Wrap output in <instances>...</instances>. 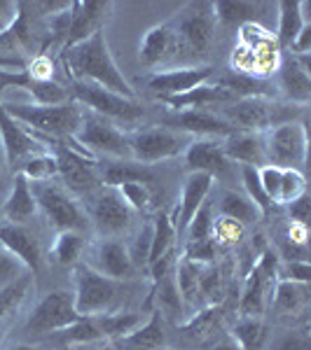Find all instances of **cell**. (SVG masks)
Wrapping results in <instances>:
<instances>
[{"instance_id": "cell-1", "label": "cell", "mask_w": 311, "mask_h": 350, "mask_svg": "<svg viewBox=\"0 0 311 350\" xmlns=\"http://www.w3.org/2000/svg\"><path fill=\"white\" fill-rule=\"evenodd\" d=\"M61 61H64V68L68 75L73 77V82L96 84V87L115 92L124 96V98L136 100V89L129 84L124 72L117 68L115 59H112L103 28L92 33L87 40L61 49Z\"/></svg>"}, {"instance_id": "cell-2", "label": "cell", "mask_w": 311, "mask_h": 350, "mask_svg": "<svg viewBox=\"0 0 311 350\" xmlns=\"http://www.w3.org/2000/svg\"><path fill=\"white\" fill-rule=\"evenodd\" d=\"M178 42V61H199L216 38L213 3H188L171 19Z\"/></svg>"}, {"instance_id": "cell-3", "label": "cell", "mask_w": 311, "mask_h": 350, "mask_svg": "<svg viewBox=\"0 0 311 350\" xmlns=\"http://www.w3.org/2000/svg\"><path fill=\"white\" fill-rule=\"evenodd\" d=\"M10 115L21 126H33L36 131L49 138H75L82 122L84 108L75 100H66L61 105H36V103H5Z\"/></svg>"}, {"instance_id": "cell-4", "label": "cell", "mask_w": 311, "mask_h": 350, "mask_svg": "<svg viewBox=\"0 0 311 350\" xmlns=\"http://www.w3.org/2000/svg\"><path fill=\"white\" fill-rule=\"evenodd\" d=\"M299 112V105H281L271 98H239L223 108L220 117L229 122L239 131H253V133H267L269 129L279 126L286 122H295Z\"/></svg>"}, {"instance_id": "cell-5", "label": "cell", "mask_w": 311, "mask_h": 350, "mask_svg": "<svg viewBox=\"0 0 311 350\" xmlns=\"http://www.w3.org/2000/svg\"><path fill=\"white\" fill-rule=\"evenodd\" d=\"M73 100L80 103L82 108H87L94 115H101L110 122H122V124H136L145 117V108L138 100L124 98V96L108 92L103 87L87 82H73Z\"/></svg>"}, {"instance_id": "cell-6", "label": "cell", "mask_w": 311, "mask_h": 350, "mask_svg": "<svg viewBox=\"0 0 311 350\" xmlns=\"http://www.w3.org/2000/svg\"><path fill=\"white\" fill-rule=\"evenodd\" d=\"M75 308L82 318L87 315L112 313L117 297H120V280H112L108 275L99 273L89 264H80L75 269Z\"/></svg>"}, {"instance_id": "cell-7", "label": "cell", "mask_w": 311, "mask_h": 350, "mask_svg": "<svg viewBox=\"0 0 311 350\" xmlns=\"http://www.w3.org/2000/svg\"><path fill=\"white\" fill-rule=\"evenodd\" d=\"M129 140V154L134 161L143 163V166H152L157 161L176 159L188 150L190 140L180 131L173 129H136V131L127 133Z\"/></svg>"}, {"instance_id": "cell-8", "label": "cell", "mask_w": 311, "mask_h": 350, "mask_svg": "<svg viewBox=\"0 0 311 350\" xmlns=\"http://www.w3.org/2000/svg\"><path fill=\"white\" fill-rule=\"evenodd\" d=\"M33 196H36L38 211L45 213L47 222L56 231H82L87 227V215L80 203L54 183H31Z\"/></svg>"}, {"instance_id": "cell-9", "label": "cell", "mask_w": 311, "mask_h": 350, "mask_svg": "<svg viewBox=\"0 0 311 350\" xmlns=\"http://www.w3.org/2000/svg\"><path fill=\"white\" fill-rule=\"evenodd\" d=\"M267 163L276 168H297L307 161V126L302 122H286L264 133Z\"/></svg>"}, {"instance_id": "cell-10", "label": "cell", "mask_w": 311, "mask_h": 350, "mask_svg": "<svg viewBox=\"0 0 311 350\" xmlns=\"http://www.w3.org/2000/svg\"><path fill=\"white\" fill-rule=\"evenodd\" d=\"M82 315L75 308V297L68 290H54L45 295L36 308L31 310L26 323V332L31 334H52V332H64L66 327L75 325Z\"/></svg>"}, {"instance_id": "cell-11", "label": "cell", "mask_w": 311, "mask_h": 350, "mask_svg": "<svg viewBox=\"0 0 311 350\" xmlns=\"http://www.w3.org/2000/svg\"><path fill=\"white\" fill-rule=\"evenodd\" d=\"M279 280V257L271 250H264L256 264H253L251 273H248L244 292L239 299V313L260 318V313L267 306V299L274 292V285Z\"/></svg>"}, {"instance_id": "cell-12", "label": "cell", "mask_w": 311, "mask_h": 350, "mask_svg": "<svg viewBox=\"0 0 311 350\" xmlns=\"http://www.w3.org/2000/svg\"><path fill=\"white\" fill-rule=\"evenodd\" d=\"M75 140L87 150L103 152V154L117 157V159H132L127 133L122 129H117L115 122L105 120L101 115H94L87 108L82 112V122L75 133Z\"/></svg>"}, {"instance_id": "cell-13", "label": "cell", "mask_w": 311, "mask_h": 350, "mask_svg": "<svg viewBox=\"0 0 311 350\" xmlns=\"http://www.w3.org/2000/svg\"><path fill=\"white\" fill-rule=\"evenodd\" d=\"M213 77L211 66H183L171 68V70H157L145 80L148 89L157 98H171V96H180L190 89L206 84Z\"/></svg>"}, {"instance_id": "cell-14", "label": "cell", "mask_w": 311, "mask_h": 350, "mask_svg": "<svg viewBox=\"0 0 311 350\" xmlns=\"http://www.w3.org/2000/svg\"><path fill=\"white\" fill-rule=\"evenodd\" d=\"M92 219H94L96 229H99V234H103L105 239H108V236L122 234V231L132 224V211H129V206L122 201L120 191L115 187H103L94 196Z\"/></svg>"}, {"instance_id": "cell-15", "label": "cell", "mask_w": 311, "mask_h": 350, "mask_svg": "<svg viewBox=\"0 0 311 350\" xmlns=\"http://www.w3.org/2000/svg\"><path fill=\"white\" fill-rule=\"evenodd\" d=\"M173 61H178V42L171 21L148 28L138 44V64L145 68H160Z\"/></svg>"}, {"instance_id": "cell-16", "label": "cell", "mask_w": 311, "mask_h": 350, "mask_svg": "<svg viewBox=\"0 0 311 350\" xmlns=\"http://www.w3.org/2000/svg\"><path fill=\"white\" fill-rule=\"evenodd\" d=\"M281 47L276 42H269L264 47L248 49L244 44L236 42L234 52H232V72H241V75H251L258 80H267L274 75L281 66Z\"/></svg>"}, {"instance_id": "cell-17", "label": "cell", "mask_w": 311, "mask_h": 350, "mask_svg": "<svg viewBox=\"0 0 311 350\" xmlns=\"http://www.w3.org/2000/svg\"><path fill=\"white\" fill-rule=\"evenodd\" d=\"M185 154V168L190 173H208L213 180L225 178L229 173V159L223 152V140L220 138H197L190 140Z\"/></svg>"}, {"instance_id": "cell-18", "label": "cell", "mask_w": 311, "mask_h": 350, "mask_svg": "<svg viewBox=\"0 0 311 350\" xmlns=\"http://www.w3.org/2000/svg\"><path fill=\"white\" fill-rule=\"evenodd\" d=\"M0 140H3L5 157H8L10 166H19L26 157L40 152V143L33 138L31 131H26V129L10 115L3 100H0Z\"/></svg>"}, {"instance_id": "cell-19", "label": "cell", "mask_w": 311, "mask_h": 350, "mask_svg": "<svg viewBox=\"0 0 311 350\" xmlns=\"http://www.w3.org/2000/svg\"><path fill=\"white\" fill-rule=\"evenodd\" d=\"M89 267L112 280H124L132 275L134 262L132 255H129V247L120 239H115V236H108V239H101L94 245L92 264Z\"/></svg>"}, {"instance_id": "cell-20", "label": "cell", "mask_w": 311, "mask_h": 350, "mask_svg": "<svg viewBox=\"0 0 311 350\" xmlns=\"http://www.w3.org/2000/svg\"><path fill=\"white\" fill-rule=\"evenodd\" d=\"M279 84L293 105H307L311 98V64L307 56H286L279 66Z\"/></svg>"}, {"instance_id": "cell-21", "label": "cell", "mask_w": 311, "mask_h": 350, "mask_svg": "<svg viewBox=\"0 0 311 350\" xmlns=\"http://www.w3.org/2000/svg\"><path fill=\"white\" fill-rule=\"evenodd\" d=\"M54 157L59 161V175L66 180L68 189L77 191V194H89L96 189L99 178L94 171V161H89L73 148H56Z\"/></svg>"}, {"instance_id": "cell-22", "label": "cell", "mask_w": 311, "mask_h": 350, "mask_svg": "<svg viewBox=\"0 0 311 350\" xmlns=\"http://www.w3.org/2000/svg\"><path fill=\"white\" fill-rule=\"evenodd\" d=\"M0 247L14 255L26 267L28 273H38L40 269V243L24 224L0 222Z\"/></svg>"}, {"instance_id": "cell-23", "label": "cell", "mask_w": 311, "mask_h": 350, "mask_svg": "<svg viewBox=\"0 0 311 350\" xmlns=\"http://www.w3.org/2000/svg\"><path fill=\"white\" fill-rule=\"evenodd\" d=\"M171 129L180 133H195L199 138H227V135L236 133L239 129H234L229 122H225L218 112L208 110H188V112H176L171 117Z\"/></svg>"}, {"instance_id": "cell-24", "label": "cell", "mask_w": 311, "mask_h": 350, "mask_svg": "<svg viewBox=\"0 0 311 350\" xmlns=\"http://www.w3.org/2000/svg\"><path fill=\"white\" fill-rule=\"evenodd\" d=\"M216 180L208 173H190L185 178L183 185V194L178 201V213H176V234H185L188 224L192 222V217L197 215V211L208 201V194L213 189Z\"/></svg>"}, {"instance_id": "cell-25", "label": "cell", "mask_w": 311, "mask_h": 350, "mask_svg": "<svg viewBox=\"0 0 311 350\" xmlns=\"http://www.w3.org/2000/svg\"><path fill=\"white\" fill-rule=\"evenodd\" d=\"M110 10H112V3H103V0L73 3V21H71V31H68L64 47H71V44H75V42L87 40L92 33L103 28V21L108 19Z\"/></svg>"}, {"instance_id": "cell-26", "label": "cell", "mask_w": 311, "mask_h": 350, "mask_svg": "<svg viewBox=\"0 0 311 350\" xmlns=\"http://www.w3.org/2000/svg\"><path fill=\"white\" fill-rule=\"evenodd\" d=\"M0 87H16V89H24V92L31 94L33 103L36 105H61L66 103L68 98V92L61 87L59 82L49 80V82H38V80H31L26 75V70H0Z\"/></svg>"}, {"instance_id": "cell-27", "label": "cell", "mask_w": 311, "mask_h": 350, "mask_svg": "<svg viewBox=\"0 0 311 350\" xmlns=\"http://www.w3.org/2000/svg\"><path fill=\"white\" fill-rule=\"evenodd\" d=\"M223 152L229 161H236L241 166L262 168L267 166V154H264V133L253 131H236L223 138Z\"/></svg>"}, {"instance_id": "cell-28", "label": "cell", "mask_w": 311, "mask_h": 350, "mask_svg": "<svg viewBox=\"0 0 311 350\" xmlns=\"http://www.w3.org/2000/svg\"><path fill=\"white\" fill-rule=\"evenodd\" d=\"M0 208H3V219L10 224H26L38 213V203L36 196H33L31 183L21 173L14 175L12 191H10Z\"/></svg>"}, {"instance_id": "cell-29", "label": "cell", "mask_w": 311, "mask_h": 350, "mask_svg": "<svg viewBox=\"0 0 311 350\" xmlns=\"http://www.w3.org/2000/svg\"><path fill=\"white\" fill-rule=\"evenodd\" d=\"M227 100H234V98H232L223 87L206 82V84H199V87L190 89V92H185L180 96L162 98V103L173 112H188V110H206V108H211V105L227 103Z\"/></svg>"}, {"instance_id": "cell-30", "label": "cell", "mask_w": 311, "mask_h": 350, "mask_svg": "<svg viewBox=\"0 0 311 350\" xmlns=\"http://www.w3.org/2000/svg\"><path fill=\"white\" fill-rule=\"evenodd\" d=\"M276 10H279V28H276L274 38L284 52L286 47L295 42L304 24H309V16L304 14V0H281V3H276Z\"/></svg>"}, {"instance_id": "cell-31", "label": "cell", "mask_w": 311, "mask_h": 350, "mask_svg": "<svg viewBox=\"0 0 311 350\" xmlns=\"http://www.w3.org/2000/svg\"><path fill=\"white\" fill-rule=\"evenodd\" d=\"M164 346V318L160 310H152L150 320L136 327L132 334L120 338V350H160Z\"/></svg>"}, {"instance_id": "cell-32", "label": "cell", "mask_w": 311, "mask_h": 350, "mask_svg": "<svg viewBox=\"0 0 311 350\" xmlns=\"http://www.w3.org/2000/svg\"><path fill=\"white\" fill-rule=\"evenodd\" d=\"M218 87H223L232 98H271V84L267 80H258L251 75H241V72H227L218 80Z\"/></svg>"}, {"instance_id": "cell-33", "label": "cell", "mask_w": 311, "mask_h": 350, "mask_svg": "<svg viewBox=\"0 0 311 350\" xmlns=\"http://www.w3.org/2000/svg\"><path fill=\"white\" fill-rule=\"evenodd\" d=\"M155 175H152L150 166L134 161V159H120L110 161L103 166V183L105 187H120L124 183H148L152 185Z\"/></svg>"}, {"instance_id": "cell-34", "label": "cell", "mask_w": 311, "mask_h": 350, "mask_svg": "<svg viewBox=\"0 0 311 350\" xmlns=\"http://www.w3.org/2000/svg\"><path fill=\"white\" fill-rule=\"evenodd\" d=\"M260 5L246 3V0H218L213 3V16H216V26L223 28H239L248 24V21H256Z\"/></svg>"}, {"instance_id": "cell-35", "label": "cell", "mask_w": 311, "mask_h": 350, "mask_svg": "<svg viewBox=\"0 0 311 350\" xmlns=\"http://www.w3.org/2000/svg\"><path fill=\"white\" fill-rule=\"evenodd\" d=\"M92 318L96 320V327H99L103 341H120L127 334H132L136 327L143 325L140 313H101L92 315Z\"/></svg>"}, {"instance_id": "cell-36", "label": "cell", "mask_w": 311, "mask_h": 350, "mask_svg": "<svg viewBox=\"0 0 311 350\" xmlns=\"http://www.w3.org/2000/svg\"><path fill=\"white\" fill-rule=\"evenodd\" d=\"M232 338L241 350H264V341H267V325L260 318H251V315H241L239 323L232 329Z\"/></svg>"}, {"instance_id": "cell-37", "label": "cell", "mask_w": 311, "mask_h": 350, "mask_svg": "<svg viewBox=\"0 0 311 350\" xmlns=\"http://www.w3.org/2000/svg\"><path fill=\"white\" fill-rule=\"evenodd\" d=\"M150 229H152V241H150L148 267H152V264H155L157 259H162L164 255H169V247H171L173 236H176V215L160 213Z\"/></svg>"}, {"instance_id": "cell-38", "label": "cell", "mask_w": 311, "mask_h": 350, "mask_svg": "<svg viewBox=\"0 0 311 350\" xmlns=\"http://www.w3.org/2000/svg\"><path fill=\"white\" fill-rule=\"evenodd\" d=\"M220 217L234 219V222H239L241 227H244V224L256 222L260 217V211L246 194H239V191H225L223 199H220Z\"/></svg>"}, {"instance_id": "cell-39", "label": "cell", "mask_w": 311, "mask_h": 350, "mask_svg": "<svg viewBox=\"0 0 311 350\" xmlns=\"http://www.w3.org/2000/svg\"><path fill=\"white\" fill-rule=\"evenodd\" d=\"M19 173L28 183H47L49 178L59 175V161H56L54 152H38L19 163Z\"/></svg>"}, {"instance_id": "cell-40", "label": "cell", "mask_w": 311, "mask_h": 350, "mask_svg": "<svg viewBox=\"0 0 311 350\" xmlns=\"http://www.w3.org/2000/svg\"><path fill=\"white\" fill-rule=\"evenodd\" d=\"M309 297V285L304 283H293V280H276L274 295H271V304L279 310H297L307 301Z\"/></svg>"}, {"instance_id": "cell-41", "label": "cell", "mask_w": 311, "mask_h": 350, "mask_svg": "<svg viewBox=\"0 0 311 350\" xmlns=\"http://www.w3.org/2000/svg\"><path fill=\"white\" fill-rule=\"evenodd\" d=\"M84 250V239L80 231H59L52 245V255L61 267H73Z\"/></svg>"}, {"instance_id": "cell-42", "label": "cell", "mask_w": 311, "mask_h": 350, "mask_svg": "<svg viewBox=\"0 0 311 350\" xmlns=\"http://www.w3.org/2000/svg\"><path fill=\"white\" fill-rule=\"evenodd\" d=\"M28 287H31V273H24L19 280H14L12 285L0 287V325H3L5 320H10L16 310H19V306L26 299Z\"/></svg>"}, {"instance_id": "cell-43", "label": "cell", "mask_w": 311, "mask_h": 350, "mask_svg": "<svg viewBox=\"0 0 311 350\" xmlns=\"http://www.w3.org/2000/svg\"><path fill=\"white\" fill-rule=\"evenodd\" d=\"M117 191H120L122 201L129 206V211H136V213H145L150 211L152 206V187L148 183H124L120 185V187H115Z\"/></svg>"}, {"instance_id": "cell-44", "label": "cell", "mask_w": 311, "mask_h": 350, "mask_svg": "<svg viewBox=\"0 0 311 350\" xmlns=\"http://www.w3.org/2000/svg\"><path fill=\"white\" fill-rule=\"evenodd\" d=\"M157 285H160V313H169V315H178L183 313V299H180V292H178V285H176V275H173V271H169L166 275H162L160 280H157Z\"/></svg>"}, {"instance_id": "cell-45", "label": "cell", "mask_w": 311, "mask_h": 350, "mask_svg": "<svg viewBox=\"0 0 311 350\" xmlns=\"http://www.w3.org/2000/svg\"><path fill=\"white\" fill-rule=\"evenodd\" d=\"M302 194H307V183H304V175L295 171V168H281V183H279V196L276 203L288 206Z\"/></svg>"}, {"instance_id": "cell-46", "label": "cell", "mask_w": 311, "mask_h": 350, "mask_svg": "<svg viewBox=\"0 0 311 350\" xmlns=\"http://www.w3.org/2000/svg\"><path fill=\"white\" fill-rule=\"evenodd\" d=\"M241 180H244V187H246V196L256 203V208L260 211V215H267L271 211V201L267 199L262 189V183H260V173L258 168L253 166H241Z\"/></svg>"}, {"instance_id": "cell-47", "label": "cell", "mask_w": 311, "mask_h": 350, "mask_svg": "<svg viewBox=\"0 0 311 350\" xmlns=\"http://www.w3.org/2000/svg\"><path fill=\"white\" fill-rule=\"evenodd\" d=\"M61 336H64V343H94V341H103L101 338V332L99 327H96V320L92 315H87V318H80L75 325L66 327L64 332H59Z\"/></svg>"}, {"instance_id": "cell-48", "label": "cell", "mask_w": 311, "mask_h": 350, "mask_svg": "<svg viewBox=\"0 0 311 350\" xmlns=\"http://www.w3.org/2000/svg\"><path fill=\"white\" fill-rule=\"evenodd\" d=\"M185 234L190 236V243H199L211 239L213 234V217H211V203H203V206L197 211V215L192 217V222L188 224Z\"/></svg>"}, {"instance_id": "cell-49", "label": "cell", "mask_w": 311, "mask_h": 350, "mask_svg": "<svg viewBox=\"0 0 311 350\" xmlns=\"http://www.w3.org/2000/svg\"><path fill=\"white\" fill-rule=\"evenodd\" d=\"M24 273H28L24 264H21L14 255H10L5 247H0V287L12 285L14 280H19Z\"/></svg>"}, {"instance_id": "cell-50", "label": "cell", "mask_w": 311, "mask_h": 350, "mask_svg": "<svg viewBox=\"0 0 311 350\" xmlns=\"http://www.w3.org/2000/svg\"><path fill=\"white\" fill-rule=\"evenodd\" d=\"M213 241L216 243H234L241 239V224L234 222V219L220 217L213 219Z\"/></svg>"}, {"instance_id": "cell-51", "label": "cell", "mask_w": 311, "mask_h": 350, "mask_svg": "<svg viewBox=\"0 0 311 350\" xmlns=\"http://www.w3.org/2000/svg\"><path fill=\"white\" fill-rule=\"evenodd\" d=\"M26 75L38 82H49V80H54V64L49 61V56L40 54L28 64Z\"/></svg>"}, {"instance_id": "cell-52", "label": "cell", "mask_w": 311, "mask_h": 350, "mask_svg": "<svg viewBox=\"0 0 311 350\" xmlns=\"http://www.w3.org/2000/svg\"><path fill=\"white\" fill-rule=\"evenodd\" d=\"M281 280H293V283H304L309 285L311 280V267L309 262H288L284 269L279 271Z\"/></svg>"}, {"instance_id": "cell-53", "label": "cell", "mask_w": 311, "mask_h": 350, "mask_svg": "<svg viewBox=\"0 0 311 350\" xmlns=\"http://www.w3.org/2000/svg\"><path fill=\"white\" fill-rule=\"evenodd\" d=\"M288 213H290V222L307 224L309 222V196L302 194L299 199L288 203Z\"/></svg>"}, {"instance_id": "cell-54", "label": "cell", "mask_w": 311, "mask_h": 350, "mask_svg": "<svg viewBox=\"0 0 311 350\" xmlns=\"http://www.w3.org/2000/svg\"><path fill=\"white\" fill-rule=\"evenodd\" d=\"M19 12H21L19 3H5V0H0V36L14 24Z\"/></svg>"}, {"instance_id": "cell-55", "label": "cell", "mask_w": 311, "mask_h": 350, "mask_svg": "<svg viewBox=\"0 0 311 350\" xmlns=\"http://www.w3.org/2000/svg\"><path fill=\"white\" fill-rule=\"evenodd\" d=\"M290 49L295 56H307L311 52V21L304 24L302 31L297 33V38H295V42L290 44Z\"/></svg>"}, {"instance_id": "cell-56", "label": "cell", "mask_w": 311, "mask_h": 350, "mask_svg": "<svg viewBox=\"0 0 311 350\" xmlns=\"http://www.w3.org/2000/svg\"><path fill=\"white\" fill-rule=\"evenodd\" d=\"M307 239H309L307 224H299V222H290V224H288L286 243H293V245H299V247H307Z\"/></svg>"}, {"instance_id": "cell-57", "label": "cell", "mask_w": 311, "mask_h": 350, "mask_svg": "<svg viewBox=\"0 0 311 350\" xmlns=\"http://www.w3.org/2000/svg\"><path fill=\"white\" fill-rule=\"evenodd\" d=\"M276 350H311V343L307 336H290L286 341H281Z\"/></svg>"}, {"instance_id": "cell-58", "label": "cell", "mask_w": 311, "mask_h": 350, "mask_svg": "<svg viewBox=\"0 0 311 350\" xmlns=\"http://www.w3.org/2000/svg\"><path fill=\"white\" fill-rule=\"evenodd\" d=\"M213 350H241V348L236 346V341L232 336H225L223 341H218L216 346H213Z\"/></svg>"}, {"instance_id": "cell-59", "label": "cell", "mask_w": 311, "mask_h": 350, "mask_svg": "<svg viewBox=\"0 0 311 350\" xmlns=\"http://www.w3.org/2000/svg\"><path fill=\"white\" fill-rule=\"evenodd\" d=\"M8 350H38V348L28 346V343H16V346H10Z\"/></svg>"}, {"instance_id": "cell-60", "label": "cell", "mask_w": 311, "mask_h": 350, "mask_svg": "<svg viewBox=\"0 0 311 350\" xmlns=\"http://www.w3.org/2000/svg\"><path fill=\"white\" fill-rule=\"evenodd\" d=\"M5 187V183H3V173H0V189H3Z\"/></svg>"}, {"instance_id": "cell-61", "label": "cell", "mask_w": 311, "mask_h": 350, "mask_svg": "<svg viewBox=\"0 0 311 350\" xmlns=\"http://www.w3.org/2000/svg\"><path fill=\"white\" fill-rule=\"evenodd\" d=\"M0 222H3V208H0Z\"/></svg>"}]
</instances>
